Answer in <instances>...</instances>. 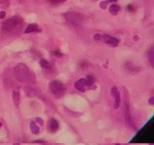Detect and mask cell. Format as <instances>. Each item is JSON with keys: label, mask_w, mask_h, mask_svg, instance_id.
Instances as JSON below:
<instances>
[{"label": "cell", "mask_w": 154, "mask_h": 145, "mask_svg": "<svg viewBox=\"0 0 154 145\" xmlns=\"http://www.w3.org/2000/svg\"><path fill=\"white\" fill-rule=\"evenodd\" d=\"M124 115L125 123H126L128 127H132V128H134L135 125H134V122L133 121L132 115H131L130 110V104H129L127 100L125 101L124 103Z\"/></svg>", "instance_id": "cell-5"}, {"label": "cell", "mask_w": 154, "mask_h": 145, "mask_svg": "<svg viewBox=\"0 0 154 145\" xmlns=\"http://www.w3.org/2000/svg\"><path fill=\"white\" fill-rule=\"evenodd\" d=\"M36 121H38V123L40 124V125H43V121L40 118H36Z\"/></svg>", "instance_id": "cell-27"}, {"label": "cell", "mask_w": 154, "mask_h": 145, "mask_svg": "<svg viewBox=\"0 0 154 145\" xmlns=\"http://www.w3.org/2000/svg\"><path fill=\"white\" fill-rule=\"evenodd\" d=\"M149 104L151 105V106H153V105L154 104V98H153V97H151V98H149Z\"/></svg>", "instance_id": "cell-26"}, {"label": "cell", "mask_w": 154, "mask_h": 145, "mask_svg": "<svg viewBox=\"0 0 154 145\" xmlns=\"http://www.w3.org/2000/svg\"><path fill=\"white\" fill-rule=\"evenodd\" d=\"M125 69L127 70L128 72H138L141 70V68L138 67V66L134 65V64L131 62H127L125 64Z\"/></svg>", "instance_id": "cell-11"}, {"label": "cell", "mask_w": 154, "mask_h": 145, "mask_svg": "<svg viewBox=\"0 0 154 145\" xmlns=\"http://www.w3.org/2000/svg\"><path fill=\"white\" fill-rule=\"evenodd\" d=\"M108 4L109 3L107 2V0H106V1H101V2L100 3V7H101L102 9H104V10H105V9H107V4Z\"/></svg>", "instance_id": "cell-20"}, {"label": "cell", "mask_w": 154, "mask_h": 145, "mask_svg": "<svg viewBox=\"0 0 154 145\" xmlns=\"http://www.w3.org/2000/svg\"><path fill=\"white\" fill-rule=\"evenodd\" d=\"M117 0H107V1L108 3H113V2H116Z\"/></svg>", "instance_id": "cell-29"}, {"label": "cell", "mask_w": 154, "mask_h": 145, "mask_svg": "<svg viewBox=\"0 0 154 145\" xmlns=\"http://www.w3.org/2000/svg\"><path fill=\"white\" fill-rule=\"evenodd\" d=\"M65 21L69 26L74 28H79L84 22V16L81 14L75 11H68L63 14Z\"/></svg>", "instance_id": "cell-2"}, {"label": "cell", "mask_w": 154, "mask_h": 145, "mask_svg": "<svg viewBox=\"0 0 154 145\" xmlns=\"http://www.w3.org/2000/svg\"><path fill=\"white\" fill-rule=\"evenodd\" d=\"M86 79V84H87V87H93L94 83H95V78H94L93 75L90 74V75L88 76Z\"/></svg>", "instance_id": "cell-16"}, {"label": "cell", "mask_w": 154, "mask_h": 145, "mask_svg": "<svg viewBox=\"0 0 154 145\" xmlns=\"http://www.w3.org/2000/svg\"><path fill=\"white\" fill-rule=\"evenodd\" d=\"M93 39L94 41H97V42H101L103 41V36L101 35V34H96V35L93 36Z\"/></svg>", "instance_id": "cell-18"}, {"label": "cell", "mask_w": 154, "mask_h": 145, "mask_svg": "<svg viewBox=\"0 0 154 145\" xmlns=\"http://www.w3.org/2000/svg\"><path fill=\"white\" fill-rule=\"evenodd\" d=\"M23 23V18L19 16H14L4 22L2 25V30L4 32H10L15 29L17 26Z\"/></svg>", "instance_id": "cell-4"}, {"label": "cell", "mask_w": 154, "mask_h": 145, "mask_svg": "<svg viewBox=\"0 0 154 145\" xmlns=\"http://www.w3.org/2000/svg\"><path fill=\"white\" fill-rule=\"evenodd\" d=\"M5 16H6V12H5V11H0V18H1V19H2V18H4Z\"/></svg>", "instance_id": "cell-25"}, {"label": "cell", "mask_w": 154, "mask_h": 145, "mask_svg": "<svg viewBox=\"0 0 154 145\" xmlns=\"http://www.w3.org/2000/svg\"><path fill=\"white\" fill-rule=\"evenodd\" d=\"M79 67L81 69H86L88 67V62L86 60H82L79 63Z\"/></svg>", "instance_id": "cell-19"}, {"label": "cell", "mask_w": 154, "mask_h": 145, "mask_svg": "<svg viewBox=\"0 0 154 145\" xmlns=\"http://www.w3.org/2000/svg\"><path fill=\"white\" fill-rule=\"evenodd\" d=\"M147 58L152 67H154V47H151L147 51Z\"/></svg>", "instance_id": "cell-12"}, {"label": "cell", "mask_w": 154, "mask_h": 145, "mask_svg": "<svg viewBox=\"0 0 154 145\" xmlns=\"http://www.w3.org/2000/svg\"><path fill=\"white\" fill-rule=\"evenodd\" d=\"M50 2L53 4H57L64 2V1H67V0H50Z\"/></svg>", "instance_id": "cell-21"}, {"label": "cell", "mask_w": 154, "mask_h": 145, "mask_svg": "<svg viewBox=\"0 0 154 145\" xmlns=\"http://www.w3.org/2000/svg\"><path fill=\"white\" fill-rule=\"evenodd\" d=\"M30 130H31V132L34 135H37L40 132V128L38 127V126L36 125V123H35L34 121L30 122Z\"/></svg>", "instance_id": "cell-14"}, {"label": "cell", "mask_w": 154, "mask_h": 145, "mask_svg": "<svg viewBox=\"0 0 154 145\" xmlns=\"http://www.w3.org/2000/svg\"><path fill=\"white\" fill-rule=\"evenodd\" d=\"M138 40V36H134V41H137Z\"/></svg>", "instance_id": "cell-30"}, {"label": "cell", "mask_w": 154, "mask_h": 145, "mask_svg": "<svg viewBox=\"0 0 154 145\" xmlns=\"http://www.w3.org/2000/svg\"><path fill=\"white\" fill-rule=\"evenodd\" d=\"M0 4L7 7L9 6V1L8 0H0Z\"/></svg>", "instance_id": "cell-23"}, {"label": "cell", "mask_w": 154, "mask_h": 145, "mask_svg": "<svg viewBox=\"0 0 154 145\" xmlns=\"http://www.w3.org/2000/svg\"><path fill=\"white\" fill-rule=\"evenodd\" d=\"M86 87H87V84H86V79L84 78H81L74 84V87L81 93L85 92Z\"/></svg>", "instance_id": "cell-8"}, {"label": "cell", "mask_w": 154, "mask_h": 145, "mask_svg": "<svg viewBox=\"0 0 154 145\" xmlns=\"http://www.w3.org/2000/svg\"><path fill=\"white\" fill-rule=\"evenodd\" d=\"M13 99L15 106H18L19 104V101H20V94H19V92H17V91H13Z\"/></svg>", "instance_id": "cell-17"}, {"label": "cell", "mask_w": 154, "mask_h": 145, "mask_svg": "<svg viewBox=\"0 0 154 145\" xmlns=\"http://www.w3.org/2000/svg\"><path fill=\"white\" fill-rule=\"evenodd\" d=\"M53 54H54V55H55V56L58 57V58H59V57L63 56V55H63V53H61V52H59V51H58V50L54 51Z\"/></svg>", "instance_id": "cell-22"}, {"label": "cell", "mask_w": 154, "mask_h": 145, "mask_svg": "<svg viewBox=\"0 0 154 145\" xmlns=\"http://www.w3.org/2000/svg\"><path fill=\"white\" fill-rule=\"evenodd\" d=\"M14 76L19 82L33 83L35 81L34 74L24 64H19L15 67Z\"/></svg>", "instance_id": "cell-1"}, {"label": "cell", "mask_w": 154, "mask_h": 145, "mask_svg": "<svg viewBox=\"0 0 154 145\" xmlns=\"http://www.w3.org/2000/svg\"><path fill=\"white\" fill-rule=\"evenodd\" d=\"M49 89L51 93L57 98L62 97L67 91L66 86L57 80H55L50 83Z\"/></svg>", "instance_id": "cell-3"}, {"label": "cell", "mask_w": 154, "mask_h": 145, "mask_svg": "<svg viewBox=\"0 0 154 145\" xmlns=\"http://www.w3.org/2000/svg\"><path fill=\"white\" fill-rule=\"evenodd\" d=\"M39 64L42 68L45 69V70H50V69L52 67L50 63L48 62L47 60H45V59H42V60H40L39 62Z\"/></svg>", "instance_id": "cell-15"}, {"label": "cell", "mask_w": 154, "mask_h": 145, "mask_svg": "<svg viewBox=\"0 0 154 145\" xmlns=\"http://www.w3.org/2000/svg\"><path fill=\"white\" fill-rule=\"evenodd\" d=\"M120 11V7L117 4H112L109 8L110 14L113 15V16H116Z\"/></svg>", "instance_id": "cell-13"}, {"label": "cell", "mask_w": 154, "mask_h": 145, "mask_svg": "<svg viewBox=\"0 0 154 145\" xmlns=\"http://www.w3.org/2000/svg\"><path fill=\"white\" fill-rule=\"evenodd\" d=\"M33 143H39V144H44L45 142H43V141H42V140H37V141H34V142H33Z\"/></svg>", "instance_id": "cell-28"}, {"label": "cell", "mask_w": 154, "mask_h": 145, "mask_svg": "<svg viewBox=\"0 0 154 145\" xmlns=\"http://www.w3.org/2000/svg\"><path fill=\"white\" fill-rule=\"evenodd\" d=\"M1 125H2V123H0V127H1Z\"/></svg>", "instance_id": "cell-31"}, {"label": "cell", "mask_w": 154, "mask_h": 145, "mask_svg": "<svg viewBox=\"0 0 154 145\" xmlns=\"http://www.w3.org/2000/svg\"><path fill=\"white\" fill-rule=\"evenodd\" d=\"M127 9L129 11H135V8L132 4H129L127 7Z\"/></svg>", "instance_id": "cell-24"}, {"label": "cell", "mask_w": 154, "mask_h": 145, "mask_svg": "<svg viewBox=\"0 0 154 145\" xmlns=\"http://www.w3.org/2000/svg\"><path fill=\"white\" fill-rule=\"evenodd\" d=\"M103 41H104L105 43L110 45L112 47H117V45H119V43H120L118 39L108 35V34H105V35H103Z\"/></svg>", "instance_id": "cell-7"}, {"label": "cell", "mask_w": 154, "mask_h": 145, "mask_svg": "<svg viewBox=\"0 0 154 145\" xmlns=\"http://www.w3.org/2000/svg\"><path fill=\"white\" fill-rule=\"evenodd\" d=\"M110 94L112 96L114 97L115 101L113 103V107L115 109H118L119 107L120 106L121 102V97L120 92L117 90V88L116 87H113L110 89Z\"/></svg>", "instance_id": "cell-6"}, {"label": "cell", "mask_w": 154, "mask_h": 145, "mask_svg": "<svg viewBox=\"0 0 154 145\" xmlns=\"http://www.w3.org/2000/svg\"><path fill=\"white\" fill-rule=\"evenodd\" d=\"M49 129L52 133H55L58 131L59 128V122L55 118H52L49 121Z\"/></svg>", "instance_id": "cell-9"}, {"label": "cell", "mask_w": 154, "mask_h": 145, "mask_svg": "<svg viewBox=\"0 0 154 145\" xmlns=\"http://www.w3.org/2000/svg\"><path fill=\"white\" fill-rule=\"evenodd\" d=\"M42 31L41 28H39V26L37 24H30L26 29L25 30V33H30L33 32H36V33H40Z\"/></svg>", "instance_id": "cell-10"}]
</instances>
